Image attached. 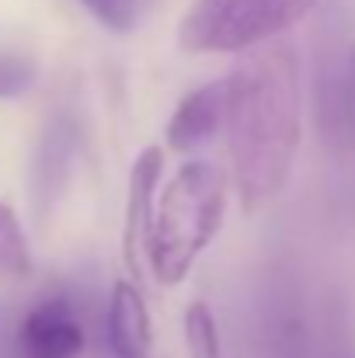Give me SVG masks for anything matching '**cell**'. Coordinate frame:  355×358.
<instances>
[{
    "instance_id": "cell-9",
    "label": "cell",
    "mask_w": 355,
    "mask_h": 358,
    "mask_svg": "<svg viewBox=\"0 0 355 358\" xmlns=\"http://www.w3.org/2000/svg\"><path fill=\"white\" fill-rule=\"evenodd\" d=\"M185 345H188V355L192 358H223L216 317L199 299L188 303V310H185Z\"/></svg>"
},
{
    "instance_id": "cell-8",
    "label": "cell",
    "mask_w": 355,
    "mask_h": 358,
    "mask_svg": "<svg viewBox=\"0 0 355 358\" xmlns=\"http://www.w3.org/2000/svg\"><path fill=\"white\" fill-rule=\"evenodd\" d=\"M32 271V250H28V237L21 230L18 213L0 202V278H28Z\"/></svg>"
},
{
    "instance_id": "cell-3",
    "label": "cell",
    "mask_w": 355,
    "mask_h": 358,
    "mask_svg": "<svg viewBox=\"0 0 355 358\" xmlns=\"http://www.w3.org/2000/svg\"><path fill=\"white\" fill-rule=\"evenodd\" d=\"M317 0H192L178 45L185 52H254L296 28Z\"/></svg>"
},
{
    "instance_id": "cell-12",
    "label": "cell",
    "mask_w": 355,
    "mask_h": 358,
    "mask_svg": "<svg viewBox=\"0 0 355 358\" xmlns=\"http://www.w3.org/2000/svg\"><path fill=\"white\" fill-rule=\"evenodd\" d=\"M84 3H88V0H84Z\"/></svg>"
},
{
    "instance_id": "cell-1",
    "label": "cell",
    "mask_w": 355,
    "mask_h": 358,
    "mask_svg": "<svg viewBox=\"0 0 355 358\" xmlns=\"http://www.w3.org/2000/svg\"><path fill=\"white\" fill-rule=\"evenodd\" d=\"M223 132L240 202L265 206L282 192L303 136L300 59L289 45H261L227 73Z\"/></svg>"
},
{
    "instance_id": "cell-10",
    "label": "cell",
    "mask_w": 355,
    "mask_h": 358,
    "mask_svg": "<svg viewBox=\"0 0 355 358\" xmlns=\"http://www.w3.org/2000/svg\"><path fill=\"white\" fill-rule=\"evenodd\" d=\"M35 80V66L28 59H14V56H0V98H18L32 87Z\"/></svg>"
},
{
    "instance_id": "cell-7",
    "label": "cell",
    "mask_w": 355,
    "mask_h": 358,
    "mask_svg": "<svg viewBox=\"0 0 355 358\" xmlns=\"http://www.w3.org/2000/svg\"><path fill=\"white\" fill-rule=\"evenodd\" d=\"M105 348L112 358H146L153 348V327L139 282H116L105 310Z\"/></svg>"
},
{
    "instance_id": "cell-6",
    "label": "cell",
    "mask_w": 355,
    "mask_h": 358,
    "mask_svg": "<svg viewBox=\"0 0 355 358\" xmlns=\"http://www.w3.org/2000/svg\"><path fill=\"white\" fill-rule=\"evenodd\" d=\"M223 122H227V77L209 80L178 101L164 129V143L178 153L199 150L223 132Z\"/></svg>"
},
{
    "instance_id": "cell-2",
    "label": "cell",
    "mask_w": 355,
    "mask_h": 358,
    "mask_svg": "<svg viewBox=\"0 0 355 358\" xmlns=\"http://www.w3.org/2000/svg\"><path fill=\"white\" fill-rule=\"evenodd\" d=\"M227 213V178L209 160L181 164L178 174L157 192L153 220L143 243V261L153 278L167 289L181 285L199 261V254L213 243Z\"/></svg>"
},
{
    "instance_id": "cell-5",
    "label": "cell",
    "mask_w": 355,
    "mask_h": 358,
    "mask_svg": "<svg viewBox=\"0 0 355 358\" xmlns=\"http://www.w3.org/2000/svg\"><path fill=\"white\" fill-rule=\"evenodd\" d=\"M160 178H164V146H146L129 167L125 213H122V257H125V268L136 278H139L143 243H146V230H150V220H153Z\"/></svg>"
},
{
    "instance_id": "cell-4",
    "label": "cell",
    "mask_w": 355,
    "mask_h": 358,
    "mask_svg": "<svg viewBox=\"0 0 355 358\" xmlns=\"http://www.w3.org/2000/svg\"><path fill=\"white\" fill-rule=\"evenodd\" d=\"M11 358H81L88 331L77 306L63 292L35 299L14 324H7Z\"/></svg>"
},
{
    "instance_id": "cell-11",
    "label": "cell",
    "mask_w": 355,
    "mask_h": 358,
    "mask_svg": "<svg viewBox=\"0 0 355 358\" xmlns=\"http://www.w3.org/2000/svg\"><path fill=\"white\" fill-rule=\"evenodd\" d=\"M88 10L116 31L132 28V21H136V0H88Z\"/></svg>"
}]
</instances>
